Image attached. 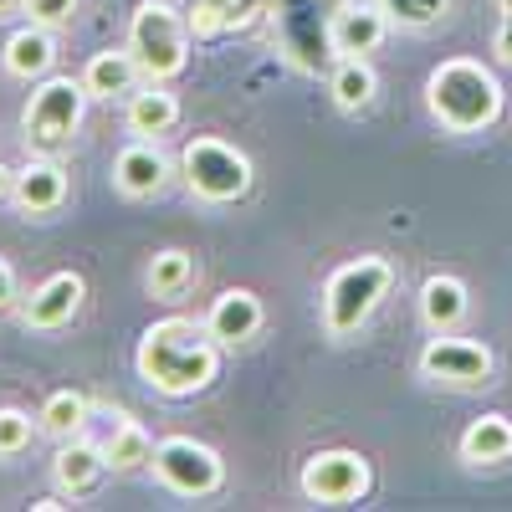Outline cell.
<instances>
[{
	"label": "cell",
	"instance_id": "6da1fadb",
	"mask_svg": "<svg viewBox=\"0 0 512 512\" xmlns=\"http://www.w3.org/2000/svg\"><path fill=\"white\" fill-rule=\"evenodd\" d=\"M134 364L154 395L190 400V395H205L221 379V344L195 318H159L154 328H144Z\"/></svg>",
	"mask_w": 512,
	"mask_h": 512
},
{
	"label": "cell",
	"instance_id": "7a4b0ae2",
	"mask_svg": "<svg viewBox=\"0 0 512 512\" xmlns=\"http://www.w3.org/2000/svg\"><path fill=\"white\" fill-rule=\"evenodd\" d=\"M425 108L446 134H482L502 118V82L472 57H451L425 82Z\"/></svg>",
	"mask_w": 512,
	"mask_h": 512
},
{
	"label": "cell",
	"instance_id": "3957f363",
	"mask_svg": "<svg viewBox=\"0 0 512 512\" xmlns=\"http://www.w3.org/2000/svg\"><path fill=\"white\" fill-rule=\"evenodd\" d=\"M344 11V0H267V36L297 72H328L338 62L333 52V16Z\"/></svg>",
	"mask_w": 512,
	"mask_h": 512
},
{
	"label": "cell",
	"instance_id": "277c9868",
	"mask_svg": "<svg viewBox=\"0 0 512 512\" xmlns=\"http://www.w3.org/2000/svg\"><path fill=\"white\" fill-rule=\"evenodd\" d=\"M390 287H395V267L384 262V256H354V262H344L323 287V328H328V338L359 333L374 318V308L390 297Z\"/></svg>",
	"mask_w": 512,
	"mask_h": 512
},
{
	"label": "cell",
	"instance_id": "5b68a950",
	"mask_svg": "<svg viewBox=\"0 0 512 512\" xmlns=\"http://www.w3.org/2000/svg\"><path fill=\"white\" fill-rule=\"evenodd\" d=\"M190 16H180L169 0H139L134 16H128V52L144 67L149 82H169L180 77L190 62Z\"/></svg>",
	"mask_w": 512,
	"mask_h": 512
},
{
	"label": "cell",
	"instance_id": "8992f818",
	"mask_svg": "<svg viewBox=\"0 0 512 512\" xmlns=\"http://www.w3.org/2000/svg\"><path fill=\"white\" fill-rule=\"evenodd\" d=\"M82 113H88V88H82V77H41V88L31 93V103L21 113L26 149L62 154L77 139Z\"/></svg>",
	"mask_w": 512,
	"mask_h": 512
},
{
	"label": "cell",
	"instance_id": "52a82bcc",
	"mask_svg": "<svg viewBox=\"0 0 512 512\" xmlns=\"http://www.w3.org/2000/svg\"><path fill=\"white\" fill-rule=\"evenodd\" d=\"M180 175H185V185H190V195H200V200H210V205H236V200H246L251 195V159L236 149V144H226V139H210V134H200V139H190L185 149H180Z\"/></svg>",
	"mask_w": 512,
	"mask_h": 512
},
{
	"label": "cell",
	"instance_id": "ba28073f",
	"mask_svg": "<svg viewBox=\"0 0 512 512\" xmlns=\"http://www.w3.org/2000/svg\"><path fill=\"white\" fill-rule=\"evenodd\" d=\"M154 477L169 487V492H180V497H210V492H221L226 482V461L216 446H205L195 436H164L154 446Z\"/></svg>",
	"mask_w": 512,
	"mask_h": 512
},
{
	"label": "cell",
	"instance_id": "9c48e42d",
	"mask_svg": "<svg viewBox=\"0 0 512 512\" xmlns=\"http://www.w3.org/2000/svg\"><path fill=\"white\" fill-rule=\"evenodd\" d=\"M297 487H303L308 502H323V507H349L359 497H369L374 487V472H369V461L359 451H344V446H333V451H313L303 461V477H297Z\"/></svg>",
	"mask_w": 512,
	"mask_h": 512
},
{
	"label": "cell",
	"instance_id": "30bf717a",
	"mask_svg": "<svg viewBox=\"0 0 512 512\" xmlns=\"http://www.w3.org/2000/svg\"><path fill=\"white\" fill-rule=\"evenodd\" d=\"M420 374L431 384H446V390H482V384H492V349L472 344V338L436 333L420 349Z\"/></svg>",
	"mask_w": 512,
	"mask_h": 512
},
{
	"label": "cell",
	"instance_id": "8fae6325",
	"mask_svg": "<svg viewBox=\"0 0 512 512\" xmlns=\"http://www.w3.org/2000/svg\"><path fill=\"white\" fill-rule=\"evenodd\" d=\"M82 297H88V282H82L77 272H52L47 282L26 297L21 318H26V328H36V333H57V328H67V323L82 313Z\"/></svg>",
	"mask_w": 512,
	"mask_h": 512
},
{
	"label": "cell",
	"instance_id": "7c38bea8",
	"mask_svg": "<svg viewBox=\"0 0 512 512\" xmlns=\"http://www.w3.org/2000/svg\"><path fill=\"white\" fill-rule=\"evenodd\" d=\"M113 185L128 200H154L169 185V154L154 139H134L118 159H113Z\"/></svg>",
	"mask_w": 512,
	"mask_h": 512
},
{
	"label": "cell",
	"instance_id": "4fadbf2b",
	"mask_svg": "<svg viewBox=\"0 0 512 512\" xmlns=\"http://www.w3.org/2000/svg\"><path fill=\"white\" fill-rule=\"evenodd\" d=\"M11 200L26 210V216H52V210L67 205V169H62L52 154H36L31 164L16 169Z\"/></svg>",
	"mask_w": 512,
	"mask_h": 512
},
{
	"label": "cell",
	"instance_id": "5bb4252c",
	"mask_svg": "<svg viewBox=\"0 0 512 512\" xmlns=\"http://www.w3.org/2000/svg\"><path fill=\"white\" fill-rule=\"evenodd\" d=\"M262 323H267L262 297L246 292V287H226L216 303H210V313H205V328L216 333V344H246V338L262 333Z\"/></svg>",
	"mask_w": 512,
	"mask_h": 512
},
{
	"label": "cell",
	"instance_id": "9a60e30c",
	"mask_svg": "<svg viewBox=\"0 0 512 512\" xmlns=\"http://www.w3.org/2000/svg\"><path fill=\"white\" fill-rule=\"evenodd\" d=\"M384 36H390V16L374 0H344V11L333 16V52L338 57H369Z\"/></svg>",
	"mask_w": 512,
	"mask_h": 512
},
{
	"label": "cell",
	"instance_id": "2e32d148",
	"mask_svg": "<svg viewBox=\"0 0 512 512\" xmlns=\"http://www.w3.org/2000/svg\"><path fill=\"white\" fill-rule=\"evenodd\" d=\"M108 472H113V466H108L103 446L82 441V436L62 441V451H57V461H52V477H57V487H62L67 497H93Z\"/></svg>",
	"mask_w": 512,
	"mask_h": 512
},
{
	"label": "cell",
	"instance_id": "e0dca14e",
	"mask_svg": "<svg viewBox=\"0 0 512 512\" xmlns=\"http://www.w3.org/2000/svg\"><path fill=\"white\" fill-rule=\"evenodd\" d=\"M123 123L134 139H159L180 123V98L164 88V82H149V88H134L123 103Z\"/></svg>",
	"mask_w": 512,
	"mask_h": 512
},
{
	"label": "cell",
	"instance_id": "ac0fdd59",
	"mask_svg": "<svg viewBox=\"0 0 512 512\" xmlns=\"http://www.w3.org/2000/svg\"><path fill=\"white\" fill-rule=\"evenodd\" d=\"M466 308H472V297H466V282L451 277V272H436V277H425L420 287V318L431 333H451L461 328Z\"/></svg>",
	"mask_w": 512,
	"mask_h": 512
},
{
	"label": "cell",
	"instance_id": "d6986e66",
	"mask_svg": "<svg viewBox=\"0 0 512 512\" xmlns=\"http://www.w3.org/2000/svg\"><path fill=\"white\" fill-rule=\"evenodd\" d=\"M461 461L466 466H502L512 461V420L507 415H477L461 431Z\"/></svg>",
	"mask_w": 512,
	"mask_h": 512
},
{
	"label": "cell",
	"instance_id": "ffe728a7",
	"mask_svg": "<svg viewBox=\"0 0 512 512\" xmlns=\"http://www.w3.org/2000/svg\"><path fill=\"white\" fill-rule=\"evenodd\" d=\"M144 67L134 62V52H98L88 67H82V88H88V98H128L139 88Z\"/></svg>",
	"mask_w": 512,
	"mask_h": 512
},
{
	"label": "cell",
	"instance_id": "44dd1931",
	"mask_svg": "<svg viewBox=\"0 0 512 512\" xmlns=\"http://www.w3.org/2000/svg\"><path fill=\"white\" fill-rule=\"evenodd\" d=\"M328 93H333V103L344 108V113H364V108H374V98H379V77H374L369 57H338V62L328 67Z\"/></svg>",
	"mask_w": 512,
	"mask_h": 512
},
{
	"label": "cell",
	"instance_id": "7402d4cb",
	"mask_svg": "<svg viewBox=\"0 0 512 512\" xmlns=\"http://www.w3.org/2000/svg\"><path fill=\"white\" fill-rule=\"evenodd\" d=\"M52 62H57V41H52V31L47 26H21L11 41H6V72L11 77H47L52 72Z\"/></svg>",
	"mask_w": 512,
	"mask_h": 512
},
{
	"label": "cell",
	"instance_id": "603a6c76",
	"mask_svg": "<svg viewBox=\"0 0 512 512\" xmlns=\"http://www.w3.org/2000/svg\"><path fill=\"white\" fill-rule=\"evenodd\" d=\"M195 277H200V267H195V256L185 246H169L149 262V292L159 297V303H180V297L195 287Z\"/></svg>",
	"mask_w": 512,
	"mask_h": 512
},
{
	"label": "cell",
	"instance_id": "cb8c5ba5",
	"mask_svg": "<svg viewBox=\"0 0 512 512\" xmlns=\"http://www.w3.org/2000/svg\"><path fill=\"white\" fill-rule=\"evenodd\" d=\"M88 410H93V400L82 390H57V395H47L36 420L52 441H72V436H82V425H88Z\"/></svg>",
	"mask_w": 512,
	"mask_h": 512
},
{
	"label": "cell",
	"instance_id": "d4e9b609",
	"mask_svg": "<svg viewBox=\"0 0 512 512\" xmlns=\"http://www.w3.org/2000/svg\"><path fill=\"white\" fill-rule=\"evenodd\" d=\"M103 456H108L113 472H144V466L154 461V441H149V431H144L139 420L123 415V420L113 425V436H108Z\"/></svg>",
	"mask_w": 512,
	"mask_h": 512
},
{
	"label": "cell",
	"instance_id": "484cf974",
	"mask_svg": "<svg viewBox=\"0 0 512 512\" xmlns=\"http://www.w3.org/2000/svg\"><path fill=\"white\" fill-rule=\"evenodd\" d=\"M241 26H246V0H195V11H190V31L200 41H216Z\"/></svg>",
	"mask_w": 512,
	"mask_h": 512
},
{
	"label": "cell",
	"instance_id": "4316f807",
	"mask_svg": "<svg viewBox=\"0 0 512 512\" xmlns=\"http://www.w3.org/2000/svg\"><path fill=\"white\" fill-rule=\"evenodd\" d=\"M374 6L390 16V26H410V31H425L451 16V0H374Z\"/></svg>",
	"mask_w": 512,
	"mask_h": 512
},
{
	"label": "cell",
	"instance_id": "83f0119b",
	"mask_svg": "<svg viewBox=\"0 0 512 512\" xmlns=\"http://www.w3.org/2000/svg\"><path fill=\"white\" fill-rule=\"evenodd\" d=\"M31 415L26 410H16V405H6L0 410V456H21L26 446H31Z\"/></svg>",
	"mask_w": 512,
	"mask_h": 512
},
{
	"label": "cell",
	"instance_id": "f1b7e54d",
	"mask_svg": "<svg viewBox=\"0 0 512 512\" xmlns=\"http://www.w3.org/2000/svg\"><path fill=\"white\" fill-rule=\"evenodd\" d=\"M26 16L52 31V26H67L77 16V0H26Z\"/></svg>",
	"mask_w": 512,
	"mask_h": 512
},
{
	"label": "cell",
	"instance_id": "f546056e",
	"mask_svg": "<svg viewBox=\"0 0 512 512\" xmlns=\"http://www.w3.org/2000/svg\"><path fill=\"white\" fill-rule=\"evenodd\" d=\"M492 52H497L502 67H512V11H502V21H497V31H492Z\"/></svg>",
	"mask_w": 512,
	"mask_h": 512
},
{
	"label": "cell",
	"instance_id": "4dcf8cb0",
	"mask_svg": "<svg viewBox=\"0 0 512 512\" xmlns=\"http://www.w3.org/2000/svg\"><path fill=\"white\" fill-rule=\"evenodd\" d=\"M11 297H16V272H11L6 256H0V308H11Z\"/></svg>",
	"mask_w": 512,
	"mask_h": 512
},
{
	"label": "cell",
	"instance_id": "1f68e13d",
	"mask_svg": "<svg viewBox=\"0 0 512 512\" xmlns=\"http://www.w3.org/2000/svg\"><path fill=\"white\" fill-rule=\"evenodd\" d=\"M11 185H16V169H6V164H0V200L11 195Z\"/></svg>",
	"mask_w": 512,
	"mask_h": 512
},
{
	"label": "cell",
	"instance_id": "d6a6232c",
	"mask_svg": "<svg viewBox=\"0 0 512 512\" xmlns=\"http://www.w3.org/2000/svg\"><path fill=\"white\" fill-rule=\"evenodd\" d=\"M16 11H26V0H0V21L16 16Z\"/></svg>",
	"mask_w": 512,
	"mask_h": 512
},
{
	"label": "cell",
	"instance_id": "836d02e7",
	"mask_svg": "<svg viewBox=\"0 0 512 512\" xmlns=\"http://www.w3.org/2000/svg\"><path fill=\"white\" fill-rule=\"evenodd\" d=\"M251 16H267V0H246V26H251Z\"/></svg>",
	"mask_w": 512,
	"mask_h": 512
},
{
	"label": "cell",
	"instance_id": "e575fe53",
	"mask_svg": "<svg viewBox=\"0 0 512 512\" xmlns=\"http://www.w3.org/2000/svg\"><path fill=\"white\" fill-rule=\"evenodd\" d=\"M497 6H502V11H512V0H497Z\"/></svg>",
	"mask_w": 512,
	"mask_h": 512
}]
</instances>
